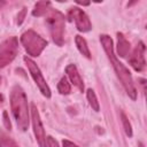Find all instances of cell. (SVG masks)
Listing matches in <instances>:
<instances>
[{
	"instance_id": "obj_11",
	"label": "cell",
	"mask_w": 147,
	"mask_h": 147,
	"mask_svg": "<svg viewBox=\"0 0 147 147\" xmlns=\"http://www.w3.org/2000/svg\"><path fill=\"white\" fill-rule=\"evenodd\" d=\"M130 52V42L123 36V33L117 32V54L121 57H125Z\"/></svg>"
},
{
	"instance_id": "obj_21",
	"label": "cell",
	"mask_w": 147,
	"mask_h": 147,
	"mask_svg": "<svg viewBox=\"0 0 147 147\" xmlns=\"http://www.w3.org/2000/svg\"><path fill=\"white\" fill-rule=\"evenodd\" d=\"M62 145H63V147H79V146H77L76 144H74V142H71V141H69V140H67V139H64V140L62 141Z\"/></svg>"
},
{
	"instance_id": "obj_4",
	"label": "cell",
	"mask_w": 147,
	"mask_h": 147,
	"mask_svg": "<svg viewBox=\"0 0 147 147\" xmlns=\"http://www.w3.org/2000/svg\"><path fill=\"white\" fill-rule=\"evenodd\" d=\"M21 42L30 56H39L47 46V40L40 37L33 30H28L21 36Z\"/></svg>"
},
{
	"instance_id": "obj_1",
	"label": "cell",
	"mask_w": 147,
	"mask_h": 147,
	"mask_svg": "<svg viewBox=\"0 0 147 147\" xmlns=\"http://www.w3.org/2000/svg\"><path fill=\"white\" fill-rule=\"evenodd\" d=\"M100 42H101V45H102V47H103V49H105V52H106V54H107L111 65H113L116 75H117L118 79L121 80L123 87L125 88L126 94L132 100H136L137 99V90H136V86H134L131 72L116 57V55L114 53V44H113L111 38L108 34H101L100 36Z\"/></svg>"
},
{
	"instance_id": "obj_24",
	"label": "cell",
	"mask_w": 147,
	"mask_h": 147,
	"mask_svg": "<svg viewBox=\"0 0 147 147\" xmlns=\"http://www.w3.org/2000/svg\"><path fill=\"white\" fill-rule=\"evenodd\" d=\"M2 101H3V95H2L1 93H0V103H1Z\"/></svg>"
},
{
	"instance_id": "obj_26",
	"label": "cell",
	"mask_w": 147,
	"mask_h": 147,
	"mask_svg": "<svg viewBox=\"0 0 147 147\" xmlns=\"http://www.w3.org/2000/svg\"><path fill=\"white\" fill-rule=\"evenodd\" d=\"M0 84H1V77H0Z\"/></svg>"
},
{
	"instance_id": "obj_7",
	"label": "cell",
	"mask_w": 147,
	"mask_h": 147,
	"mask_svg": "<svg viewBox=\"0 0 147 147\" xmlns=\"http://www.w3.org/2000/svg\"><path fill=\"white\" fill-rule=\"evenodd\" d=\"M31 119H32L33 133H34V137H36V140H37L39 147H47L45 129H44L39 111H38V109H37L34 103H31Z\"/></svg>"
},
{
	"instance_id": "obj_3",
	"label": "cell",
	"mask_w": 147,
	"mask_h": 147,
	"mask_svg": "<svg viewBox=\"0 0 147 147\" xmlns=\"http://www.w3.org/2000/svg\"><path fill=\"white\" fill-rule=\"evenodd\" d=\"M44 16L46 17V24L48 26L53 41L57 46H62L64 44V28H65L64 15L60 10L49 7Z\"/></svg>"
},
{
	"instance_id": "obj_18",
	"label": "cell",
	"mask_w": 147,
	"mask_h": 147,
	"mask_svg": "<svg viewBox=\"0 0 147 147\" xmlns=\"http://www.w3.org/2000/svg\"><path fill=\"white\" fill-rule=\"evenodd\" d=\"M46 145H47V147H60L59 142L53 137H51V136L46 137Z\"/></svg>"
},
{
	"instance_id": "obj_16",
	"label": "cell",
	"mask_w": 147,
	"mask_h": 147,
	"mask_svg": "<svg viewBox=\"0 0 147 147\" xmlns=\"http://www.w3.org/2000/svg\"><path fill=\"white\" fill-rule=\"evenodd\" d=\"M0 147H18V145L9 136H7L6 133H1L0 134Z\"/></svg>"
},
{
	"instance_id": "obj_2",
	"label": "cell",
	"mask_w": 147,
	"mask_h": 147,
	"mask_svg": "<svg viewBox=\"0 0 147 147\" xmlns=\"http://www.w3.org/2000/svg\"><path fill=\"white\" fill-rule=\"evenodd\" d=\"M10 108L18 129L26 131L30 124L28 98L20 85H15L10 92Z\"/></svg>"
},
{
	"instance_id": "obj_20",
	"label": "cell",
	"mask_w": 147,
	"mask_h": 147,
	"mask_svg": "<svg viewBox=\"0 0 147 147\" xmlns=\"http://www.w3.org/2000/svg\"><path fill=\"white\" fill-rule=\"evenodd\" d=\"M25 13H26V10H25V8H23V9H22V11L18 14V16H17V24H18V25L23 22L24 17H25Z\"/></svg>"
},
{
	"instance_id": "obj_6",
	"label": "cell",
	"mask_w": 147,
	"mask_h": 147,
	"mask_svg": "<svg viewBox=\"0 0 147 147\" xmlns=\"http://www.w3.org/2000/svg\"><path fill=\"white\" fill-rule=\"evenodd\" d=\"M24 62H25V64H26V67L29 69V72L31 75V77L33 78V80L37 84L39 91L41 92V94L44 96H46V98H51V94H52L51 93V88H49L48 84L46 83V80H45V78H44L39 67L36 64L34 61H32L28 56H24Z\"/></svg>"
},
{
	"instance_id": "obj_10",
	"label": "cell",
	"mask_w": 147,
	"mask_h": 147,
	"mask_svg": "<svg viewBox=\"0 0 147 147\" xmlns=\"http://www.w3.org/2000/svg\"><path fill=\"white\" fill-rule=\"evenodd\" d=\"M65 72L70 79V82L80 91L84 92V82L83 78L80 77V74L78 72V69L75 64H68L65 68Z\"/></svg>"
},
{
	"instance_id": "obj_12",
	"label": "cell",
	"mask_w": 147,
	"mask_h": 147,
	"mask_svg": "<svg viewBox=\"0 0 147 147\" xmlns=\"http://www.w3.org/2000/svg\"><path fill=\"white\" fill-rule=\"evenodd\" d=\"M75 42H76V46H77V48H78V51L80 52L82 55H84L87 59H91L92 57L91 56V52H90L88 46H87V42H86V40L82 36L77 34L75 37Z\"/></svg>"
},
{
	"instance_id": "obj_17",
	"label": "cell",
	"mask_w": 147,
	"mask_h": 147,
	"mask_svg": "<svg viewBox=\"0 0 147 147\" xmlns=\"http://www.w3.org/2000/svg\"><path fill=\"white\" fill-rule=\"evenodd\" d=\"M121 119H122V123H123V127H124V131L126 133L127 137H132V126L127 119V117L125 116V114L123 111H121Z\"/></svg>"
},
{
	"instance_id": "obj_13",
	"label": "cell",
	"mask_w": 147,
	"mask_h": 147,
	"mask_svg": "<svg viewBox=\"0 0 147 147\" xmlns=\"http://www.w3.org/2000/svg\"><path fill=\"white\" fill-rule=\"evenodd\" d=\"M51 7V2L49 1H39L34 5V8L32 10V15L33 16H37V17H40V16H44L46 10Z\"/></svg>"
},
{
	"instance_id": "obj_25",
	"label": "cell",
	"mask_w": 147,
	"mask_h": 147,
	"mask_svg": "<svg viewBox=\"0 0 147 147\" xmlns=\"http://www.w3.org/2000/svg\"><path fill=\"white\" fill-rule=\"evenodd\" d=\"M139 147H145V146H144V144H142V142H139Z\"/></svg>"
},
{
	"instance_id": "obj_5",
	"label": "cell",
	"mask_w": 147,
	"mask_h": 147,
	"mask_svg": "<svg viewBox=\"0 0 147 147\" xmlns=\"http://www.w3.org/2000/svg\"><path fill=\"white\" fill-rule=\"evenodd\" d=\"M18 41L16 37H10L0 44V69L9 64L17 55Z\"/></svg>"
},
{
	"instance_id": "obj_8",
	"label": "cell",
	"mask_w": 147,
	"mask_h": 147,
	"mask_svg": "<svg viewBox=\"0 0 147 147\" xmlns=\"http://www.w3.org/2000/svg\"><path fill=\"white\" fill-rule=\"evenodd\" d=\"M68 17L70 21H74L76 24V28L80 32H87L92 29V23L88 18V16L78 7H72L68 11Z\"/></svg>"
},
{
	"instance_id": "obj_19",
	"label": "cell",
	"mask_w": 147,
	"mask_h": 147,
	"mask_svg": "<svg viewBox=\"0 0 147 147\" xmlns=\"http://www.w3.org/2000/svg\"><path fill=\"white\" fill-rule=\"evenodd\" d=\"M2 115H3V124H5L6 129H8V130H11V123H10V121H9V117H8V113L5 110Z\"/></svg>"
},
{
	"instance_id": "obj_9",
	"label": "cell",
	"mask_w": 147,
	"mask_h": 147,
	"mask_svg": "<svg viewBox=\"0 0 147 147\" xmlns=\"http://www.w3.org/2000/svg\"><path fill=\"white\" fill-rule=\"evenodd\" d=\"M145 52L146 47L142 41H139L136 46L134 51L132 52L131 56L129 57V63L136 71H142L146 67V60H145Z\"/></svg>"
},
{
	"instance_id": "obj_14",
	"label": "cell",
	"mask_w": 147,
	"mask_h": 147,
	"mask_svg": "<svg viewBox=\"0 0 147 147\" xmlns=\"http://www.w3.org/2000/svg\"><path fill=\"white\" fill-rule=\"evenodd\" d=\"M86 98H87L88 103H90V106L92 107V109L95 110V111H99V109H100L99 101H98V99H96L95 92H94L92 88H88V90L86 91Z\"/></svg>"
},
{
	"instance_id": "obj_22",
	"label": "cell",
	"mask_w": 147,
	"mask_h": 147,
	"mask_svg": "<svg viewBox=\"0 0 147 147\" xmlns=\"http://www.w3.org/2000/svg\"><path fill=\"white\" fill-rule=\"evenodd\" d=\"M78 5H82V6H88L90 2H82V1H76Z\"/></svg>"
},
{
	"instance_id": "obj_23",
	"label": "cell",
	"mask_w": 147,
	"mask_h": 147,
	"mask_svg": "<svg viewBox=\"0 0 147 147\" xmlns=\"http://www.w3.org/2000/svg\"><path fill=\"white\" fill-rule=\"evenodd\" d=\"M5 5H6V2H5V1H0V9H1V8H2Z\"/></svg>"
},
{
	"instance_id": "obj_15",
	"label": "cell",
	"mask_w": 147,
	"mask_h": 147,
	"mask_svg": "<svg viewBox=\"0 0 147 147\" xmlns=\"http://www.w3.org/2000/svg\"><path fill=\"white\" fill-rule=\"evenodd\" d=\"M57 91L61 93V94H69L71 92V86H70V83L68 82V79L65 77H62L57 84Z\"/></svg>"
}]
</instances>
